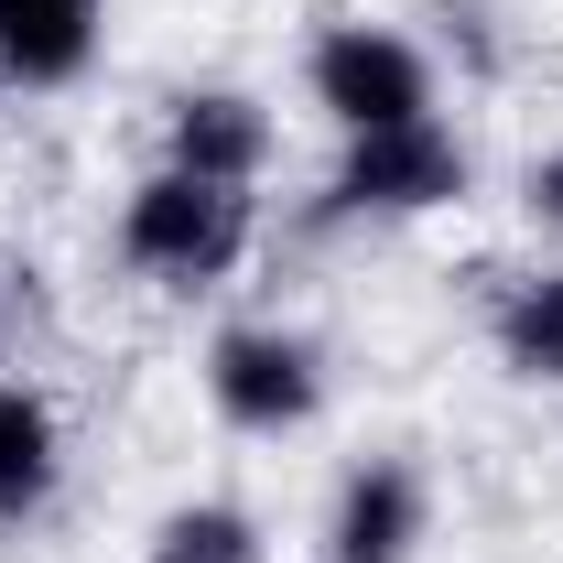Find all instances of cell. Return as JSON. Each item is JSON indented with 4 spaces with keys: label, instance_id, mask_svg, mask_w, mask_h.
<instances>
[{
    "label": "cell",
    "instance_id": "cell-7",
    "mask_svg": "<svg viewBox=\"0 0 563 563\" xmlns=\"http://www.w3.org/2000/svg\"><path fill=\"white\" fill-rule=\"evenodd\" d=\"M98 33H109V0H0V87L22 98H55L98 66Z\"/></svg>",
    "mask_w": 563,
    "mask_h": 563
},
{
    "label": "cell",
    "instance_id": "cell-3",
    "mask_svg": "<svg viewBox=\"0 0 563 563\" xmlns=\"http://www.w3.org/2000/svg\"><path fill=\"white\" fill-rule=\"evenodd\" d=\"M466 185H477V152L444 131V120H412V131H357L347 152H336V174H325V207L401 228V217L466 207Z\"/></svg>",
    "mask_w": 563,
    "mask_h": 563
},
{
    "label": "cell",
    "instance_id": "cell-5",
    "mask_svg": "<svg viewBox=\"0 0 563 563\" xmlns=\"http://www.w3.org/2000/svg\"><path fill=\"white\" fill-rule=\"evenodd\" d=\"M433 542V488L412 455H357L325 498V563H412Z\"/></svg>",
    "mask_w": 563,
    "mask_h": 563
},
{
    "label": "cell",
    "instance_id": "cell-10",
    "mask_svg": "<svg viewBox=\"0 0 563 563\" xmlns=\"http://www.w3.org/2000/svg\"><path fill=\"white\" fill-rule=\"evenodd\" d=\"M250 553H261V520H250L239 498H185V509H163L152 542H141V563H250Z\"/></svg>",
    "mask_w": 563,
    "mask_h": 563
},
{
    "label": "cell",
    "instance_id": "cell-6",
    "mask_svg": "<svg viewBox=\"0 0 563 563\" xmlns=\"http://www.w3.org/2000/svg\"><path fill=\"white\" fill-rule=\"evenodd\" d=\"M272 109L250 87H174L163 98V163L207 174V185H261L272 174Z\"/></svg>",
    "mask_w": 563,
    "mask_h": 563
},
{
    "label": "cell",
    "instance_id": "cell-9",
    "mask_svg": "<svg viewBox=\"0 0 563 563\" xmlns=\"http://www.w3.org/2000/svg\"><path fill=\"white\" fill-rule=\"evenodd\" d=\"M498 357H509L520 379L563 390V272H531V282L498 292Z\"/></svg>",
    "mask_w": 563,
    "mask_h": 563
},
{
    "label": "cell",
    "instance_id": "cell-8",
    "mask_svg": "<svg viewBox=\"0 0 563 563\" xmlns=\"http://www.w3.org/2000/svg\"><path fill=\"white\" fill-rule=\"evenodd\" d=\"M66 488V422L33 379H0V531L44 520Z\"/></svg>",
    "mask_w": 563,
    "mask_h": 563
},
{
    "label": "cell",
    "instance_id": "cell-1",
    "mask_svg": "<svg viewBox=\"0 0 563 563\" xmlns=\"http://www.w3.org/2000/svg\"><path fill=\"white\" fill-rule=\"evenodd\" d=\"M250 185H207V174H174L152 163L131 196H120V261L163 292H217V282L250 261Z\"/></svg>",
    "mask_w": 563,
    "mask_h": 563
},
{
    "label": "cell",
    "instance_id": "cell-4",
    "mask_svg": "<svg viewBox=\"0 0 563 563\" xmlns=\"http://www.w3.org/2000/svg\"><path fill=\"white\" fill-rule=\"evenodd\" d=\"M207 401L228 433H303V422L325 412V347L303 336V325H217L207 347Z\"/></svg>",
    "mask_w": 563,
    "mask_h": 563
},
{
    "label": "cell",
    "instance_id": "cell-2",
    "mask_svg": "<svg viewBox=\"0 0 563 563\" xmlns=\"http://www.w3.org/2000/svg\"><path fill=\"white\" fill-rule=\"evenodd\" d=\"M303 98L336 120V141L412 131V120H433V55L401 22H325L314 55H303Z\"/></svg>",
    "mask_w": 563,
    "mask_h": 563
},
{
    "label": "cell",
    "instance_id": "cell-12",
    "mask_svg": "<svg viewBox=\"0 0 563 563\" xmlns=\"http://www.w3.org/2000/svg\"><path fill=\"white\" fill-rule=\"evenodd\" d=\"M250 563H272V553H250Z\"/></svg>",
    "mask_w": 563,
    "mask_h": 563
},
{
    "label": "cell",
    "instance_id": "cell-11",
    "mask_svg": "<svg viewBox=\"0 0 563 563\" xmlns=\"http://www.w3.org/2000/svg\"><path fill=\"white\" fill-rule=\"evenodd\" d=\"M520 207H531V228L563 250V141H553V152H531V174H520Z\"/></svg>",
    "mask_w": 563,
    "mask_h": 563
}]
</instances>
